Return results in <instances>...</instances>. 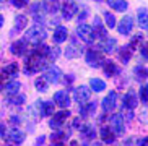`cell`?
Returning <instances> with one entry per match:
<instances>
[{
  "mask_svg": "<svg viewBox=\"0 0 148 146\" xmlns=\"http://www.w3.org/2000/svg\"><path fill=\"white\" fill-rule=\"evenodd\" d=\"M12 3H13L16 8H23V7L28 3V0H12Z\"/></svg>",
  "mask_w": 148,
  "mask_h": 146,
  "instance_id": "cell-37",
  "label": "cell"
},
{
  "mask_svg": "<svg viewBox=\"0 0 148 146\" xmlns=\"http://www.w3.org/2000/svg\"><path fill=\"white\" fill-rule=\"evenodd\" d=\"M90 85H91V88H93V91H103L106 88V83L104 81H101L99 78H93L91 81H90Z\"/></svg>",
  "mask_w": 148,
  "mask_h": 146,
  "instance_id": "cell-31",
  "label": "cell"
},
{
  "mask_svg": "<svg viewBox=\"0 0 148 146\" xmlns=\"http://www.w3.org/2000/svg\"><path fill=\"white\" fill-rule=\"evenodd\" d=\"M90 96H91V93H90V89H88L86 86H80V88H77L75 89V101H78V102H86L88 99H90Z\"/></svg>",
  "mask_w": 148,
  "mask_h": 146,
  "instance_id": "cell-11",
  "label": "cell"
},
{
  "mask_svg": "<svg viewBox=\"0 0 148 146\" xmlns=\"http://www.w3.org/2000/svg\"><path fill=\"white\" fill-rule=\"evenodd\" d=\"M134 75H135V78L138 80V81H145L147 80V76H148V70L145 68V67H135L134 68Z\"/></svg>",
  "mask_w": 148,
  "mask_h": 146,
  "instance_id": "cell-26",
  "label": "cell"
},
{
  "mask_svg": "<svg viewBox=\"0 0 148 146\" xmlns=\"http://www.w3.org/2000/svg\"><path fill=\"white\" fill-rule=\"evenodd\" d=\"M137 104H138L137 94H135L134 91H129V93L125 94V98H124V107L125 109H135Z\"/></svg>",
  "mask_w": 148,
  "mask_h": 146,
  "instance_id": "cell-15",
  "label": "cell"
},
{
  "mask_svg": "<svg viewBox=\"0 0 148 146\" xmlns=\"http://www.w3.org/2000/svg\"><path fill=\"white\" fill-rule=\"evenodd\" d=\"M132 28H134V20H132V16H124L119 21V33L121 34H129L132 31Z\"/></svg>",
  "mask_w": 148,
  "mask_h": 146,
  "instance_id": "cell-8",
  "label": "cell"
},
{
  "mask_svg": "<svg viewBox=\"0 0 148 146\" xmlns=\"http://www.w3.org/2000/svg\"><path fill=\"white\" fill-rule=\"evenodd\" d=\"M36 89L38 91H46L47 89V83H46V78H42V80H36Z\"/></svg>",
  "mask_w": 148,
  "mask_h": 146,
  "instance_id": "cell-33",
  "label": "cell"
},
{
  "mask_svg": "<svg viewBox=\"0 0 148 146\" xmlns=\"http://www.w3.org/2000/svg\"><path fill=\"white\" fill-rule=\"evenodd\" d=\"M56 146H62V145H60V143H57V145H56Z\"/></svg>",
  "mask_w": 148,
  "mask_h": 146,
  "instance_id": "cell-43",
  "label": "cell"
},
{
  "mask_svg": "<svg viewBox=\"0 0 148 146\" xmlns=\"http://www.w3.org/2000/svg\"><path fill=\"white\" fill-rule=\"evenodd\" d=\"M96 111V104L95 102H90L86 104V106H83V107H80V114H82L83 117H88V115H93Z\"/></svg>",
  "mask_w": 148,
  "mask_h": 146,
  "instance_id": "cell-27",
  "label": "cell"
},
{
  "mask_svg": "<svg viewBox=\"0 0 148 146\" xmlns=\"http://www.w3.org/2000/svg\"><path fill=\"white\" fill-rule=\"evenodd\" d=\"M16 73H18V65L16 63H10V65H7V67L2 70L0 80H12V78L16 76Z\"/></svg>",
  "mask_w": 148,
  "mask_h": 146,
  "instance_id": "cell-10",
  "label": "cell"
},
{
  "mask_svg": "<svg viewBox=\"0 0 148 146\" xmlns=\"http://www.w3.org/2000/svg\"><path fill=\"white\" fill-rule=\"evenodd\" d=\"M86 63L91 65L93 68H99L104 65V57L99 55L98 52H93V50H88L86 52Z\"/></svg>",
  "mask_w": 148,
  "mask_h": 146,
  "instance_id": "cell-5",
  "label": "cell"
},
{
  "mask_svg": "<svg viewBox=\"0 0 148 146\" xmlns=\"http://www.w3.org/2000/svg\"><path fill=\"white\" fill-rule=\"evenodd\" d=\"M3 132H5V127H3V125H2V123H0V135L3 133Z\"/></svg>",
  "mask_w": 148,
  "mask_h": 146,
  "instance_id": "cell-41",
  "label": "cell"
},
{
  "mask_svg": "<svg viewBox=\"0 0 148 146\" xmlns=\"http://www.w3.org/2000/svg\"><path fill=\"white\" fill-rule=\"evenodd\" d=\"M44 78H46V81H49V83H57L59 78H60V70L57 68V67H51V68L46 72Z\"/></svg>",
  "mask_w": 148,
  "mask_h": 146,
  "instance_id": "cell-16",
  "label": "cell"
},
{
  "mask_svg": "<svg viewBox=\"0 0 148 146\" xmlns=\"http://www.w3.org/2000/svg\"><path fill=\"white\" fill-rule=\"evenodd\" d=\"M26 25H28V18L25 16V15H16V16H15V31H16V33L23 31Z\"/></svg>",
  "mask_w": 148,
  "mask_h": 146,
  "instance_id": "cell-23",
  "label": "cell"
},
{
  "mask_svg": "<svg viewBox=\"0 0 148 146\" xmlns=\"http://www.w3.org/2000/svg\"><path fill=\"white\" fill-rule=\"evenodd\" d=\"M103 72H104V75L106 76H116L121 70H119V67L114 62H111V60H106L104 62V65H103Z\"/></svg>",
  "mask_w": 148,
  "mask_h": 146,
  "instance_id": "cell-14",
  "label": "cell"
},
{
  "mask_svg": "<svg viewBox=\"0 0 148 146\" xmlns=\"http://www.w3.org/2000/svg\"><path fill=\"white\" fill-rule=\"evenodd\" d=\"M140 98L143 102H148V85H143L140 88Z\"/></svg>",
  "mask_w": 148,
  "mask_h": 146,
  "instance_id": "cell-35",
  "label": "cell"
},
{
  "mask_svg": "<svg viewBox=\"0 0 148 146\" xmlns=\"http://www.w3.org/2000/svg\"><path fill=\"white\" fill-rule=\"evenodd\" d=\"M132 50H134V49H132L130 46H125V47L119 49V59H121L122 63H129L130 55H132Z\"/></svg>",
  "mask_w": 148,
  "mask_h": 146,
  "instance_id": "cell-20",
  "label": "cell"
},
{
  "mask_svg": "<svg viewBox=\"0 0 148 146\" xmlns=\"http://www.w3.org/2000/svg\"><path fill=\"white\" fill-rule=\"evenodd\" d=\"M73 127H80V119H75V122H73Z\"/></svg>",
  "mask_w": 148,
  "mask_h": 146,
  "instance_id": "cell-40",
  "label": "cell"
},
{
  "mask_svg": "<svg viewBox=\"0 0 148 146\" xmlns=\"http://www.w3.org/2000/svg\"><path fill=\"white\" fill-rule=\"evenodd\" d=\"M47 59H56V57L52 55V52H51V49L47 46L41 44V47L34 49L26 57V68H25V73L26 75H33V73L39 72L44 65H46Z\"/></svg>",
  "mask_w": 148,
  "mask_h": 146,
  "instance_id": "cell-1",
  "label": "cell"
},
{
  "mask_svg": "<svg viewBox=\"0 0 148 146\" xmlns=\"http://www.w3.org/2000/svg\"><path fill=\"white\" fill-rule=\"evenodd\" d=\"M5 89H7L8 94H16L20 91V81H10L8 85L5 86Z\"/></svg>",
  "mask_w": 148,
  "mask_h": 146,
  "instance_id": "cell-32",
  "label": "cell"
},
{
  "mask_svg": "<svg viewBox=\"0 0 148 146\" xmlns=\"http://www.w3.org/2000/svg\"><path fill=\"white\" fill-rule=\"evenodd\" d=\"M99 47L103 49L104 52H112V49L116 47V39H108V41H103V42L99 44Z\"/></svg>",
  "mask_w": 148,
  "mask_h": 146,
  "instance_id": "cell-29",
  "label": "cell"
},
{
  "mask_svg": "<svg viewBox=\"0 0 148 146\" xmlns=\"http://www.w3.org/2000/svg\"><path fill=\"white\" fill-rule=\"evenodd\" d=\"M67 36H69V31H67V28H64V26H59V28L54 31V42H56V44L64 42V41L67 39Z\"/></svg>",
  "mask_w": 148,
  "mask_h": 146,
  "instance_id": "cell-18",
  "label": "cell"
},
{
  "mask_svg": "<svg viewBox=\"0 0 148 146\" xmlns=\"http://www.w3.org/2000/svg\"><path fill=\"white\" fill-rule=\"evenodd\" d=\"M10 50H12V54H15V55H23V54L26 52V42H25L23 39H20V41H15V42L12 44Z\"/></svg>",
  "mask_w": 148,
  "mask_h": 146,
  "instance_id": "cell-17",
  "label": "cell"
},
{
  "mask_svg": "<svg viewBox=\"0 0 148 146\" xmlns=\"http://www.w3.org/2000/svg\"><path fill=\"white\" fill-rule=\"evenodd\" d=\"M46 38H47V33H46L42 28H39V26H34V28L28 29L26 34H25V39L31 44H39L41 41H44Z\"/></svg>",
  "mask_w": 148,
  "mask_h": 146,
  "instance_id": "cell-2",
  "label": "cell"
},
{
  "mask_svg": "<svg viewBox=\"0 0 148 146\" xmlns=\"http://www.w3.org/2000/svg\"><path fill=\"white\" fill-rule=\"evenodd\" d=\"M70 117V112L69 111H62V112H57V114H54L52 119H51V122H49V125L52 127V128H57V127H60L64 122L67 120Z\"/></svg>",
  "mask_w": 148,
  "mask_h": 146,
  "instance_id": "cell-7",
  "label": "cell"
},
{
  "mask_svg": "<svg viewBox=\"0 0 148 146\" xmlns=\"http://www.w3.org/2000/svg\"><path fill=\"white\" fill-rule=\"evenodd\" d=\"M54 112V102L52 101H46V102L41 104V115L47 117V115H52Z\"/></svg>",
  "mask_w": 148,
  "mask_h": 146,
  "instance_id": "cell-25",
  "label": "cell"
},
{
  "mask_svg": "<svg viewBox=\"0 0 148 146\" xmlns=\"http://www.w3.org/2000/svg\"><path fill=\"white\" fill-rule=\"evenodd\" d=\"M111 125H112V130L116 135H122L124 133V120H122V115L116 114V115L111 117Z\"/></svg>",
  "mask_w": 148,
  "mask_h": 146,
  "instance_id": "cell-9",
  "label": "cell"
},
{
  "mask_svg": "<svg viewBox=\"0 0 148 146\" xmlns=\"http://www.w3.org/2000/svg\"><path fill=\"white\" fill-rule=\"evenodd\" d=\"M142 57H143L145 60H148V42H145L143 47H142Z\"/></svg>",
  "mask_w": 148,
  "mask_h": 146,
  "instance_id": "cell-38",
  "label": "cell"
},
{
  "mask_svg": "<svg viewBox=\"0 0 148 146\" xmlns=\"http://www.w3.org/2000/svg\"><path fill=\"white\" fill-rule=\"evenodd\" d=\"M138 26L142 29H147L148 31V12L143 8L138 10Z\"/></svg>",
  "mask_w": 148,
  "mask_h": 146,
  "instance_id": "cell-24",
  "label": "cell"
},
{
  "mask_svg": "<svg viewBox=\"0 0 148 146\" xmlns=\"http://www.w3.org/2000/svg\"><path fill=\"white\" fill-rule=\"evenodd\" d=\"M77 33H78V36L85 41V42H93L95 38H96L93 26H88V25H80L78 29H77Z\"/></svg>",
  "mask_w": 148,
  "mask_h": 146,
  "instance_id": "cell-3",
  "label": "cell"
},
{
  "mask_svg": "<svg viewBox=\"0 0 148 146\" xmlns=\"http://www.w3.org/2000/svg\"><path fill=\"white\" fill-rule=\"evenodd\" d=\"M104 20H106V23H108L109 28H114V26H116V18H114L112 13H106V15H104Z\"/></svg>",
  "mask_w": 148,
  "mask_h": 146,
  "instance_id": "cell-34",
  "label": "cell"
},
{
  "mask_svg": "<svg viewBox=\"0 0 148 146\" xmlns=\"http://www.w3.org/2000/svg\"><path fill=\"white\" fill-rule=\"evenodd\" d=\"M77 12H78V7H77V3H75V2L67 0V2H64V3H62V15H64V18H65V20L73 18V15Z\"/></svg>",
  "mask_w": 148,
  "mask_h": 146,
  "instance_id": "cell-6",
  "label": "cell"
},
{
  "mask_svg": "<svg viewBox=\"0 0 148 146\" xmlns=\"http://www.w3.org/2000/svg\"><path fill=\"white\" fill-rule=\"evenodd\" d=\"M138 145H140V146H148V136H147V138H143V140H140Z\"/></svg>",
  "mask_w": 148,
  "mask_h": 146,
  "instance_id": "cell-39",
  "label": "cell"
},
{
  "mask_svg": "<svg viewBox=\"0 0 148 146\" xmlns=\"http://www.w3.org/2000/svg\"><path fill=\"white\" fill-rule=\"evenodd\" d=\"M54 101H56V104L59 107H69V104H70V98L65 91H57L54 94Z\"/></svg>",
  "mask_w": 148,
  "mask_h": 146,
  "instance_id": "cell-13",
  "label": "cell"
},
{
  "mask_svg": "<svg viewBox=\"0 0 148 146\" xmlns=\"http://www.w3.org/2000/svg\"><path fill=\"white\" fill-rule=\"evenodd\" d=\"M116 101H117V94H116L114 91H111V93L103 99V109H104L106 112L112 111V109L116 107Z\"/></svg>",
  "mask_w": 148,
  "mask_h": 146,
  "instance_id": "cell-12",
  "label": "cell"
},
{
  "mask_svg": "<svg viewBox=\"0 0 148 146\" xmlns=\"http://www.w3.org/2000/svg\"><path fill=\"white\" fill-rule=\"evenodd\" d=\"M10 102H13V104H23V102H25V96H13V98H10Z\"/></svg>",
  "mask_w": 148,
  "mask_h": 146,
  "instance_id": "cell-36",
  "label": "cell"
},
{
  "mask_svg": "<svg viewBox=\"0 0 148 146\" xmlns=\"http://www.w3.org/2000/svg\"><path fill=\"white\" fill-rule=\"evenodd\" d=\"M0 86H2V83H0Z\"/></svg>",
  "mask_w": 148,
  "mask_h": 146,
  "instance_id": "cell-45",
  "label": "cell"
},
{
  "mask_svg": "<svg viewBox=\"0 0 148 146\" xmlns=\"http://www.w3.org/2000/svg\"><path fill=\"white\" fill-rule=\"evenodd\" d=\"M0 2H2V0H0ZM0 5H2V3H0Z\"/></svg>",
  "mask_w": 148,
  "mask_h": 146,
  "instance_id": "cell-44",
  "label": "cell"
},
{
  "mask_svg": "<svg viewBox=\"0 0 148 146\" xmlns=\"http://www.w3.org/2000/svg\"><path fill=\"white\" fill-rule=\"evenodd\" d=\"M25 141V133L21 130H12L10 133H7V145L8 146H18Z\"/></svg>",
  "mask_w": 148,
  "mask_h": 146,
  "instance_id": "cell-4",
  "label": "cell"
},
{
  "mask_svg": "<svg viewBox=\"0 0 148 146\" xmlns=\"http://www.w3.org/2000/svg\"><path fill=\"white\" fill-rule=\"evenodd\" d=\"M93 29H95V34L96 36H99L101 39H104L106 38V29H104V26H103V23H101V18L99 16H96L95 20H93Z\"/></svg>",
  "mask_w": 148,
  "mask_h": 146,
  "instance_id": "cell-19",
  "label": "cell"
},
{
  "mask_svg": "<svg viewBox=\"0 0 148 146\" xmlns=\"http://www.w3.org/2000/svg\"><path fill=\"white\" fill-rule=\"evenodd\" d=\"M108 5L111 8L117 10V12H125L127 7H129L125 0H108Z\"/></svg>",
  "mask_w": 148,
  "mask_h": 146,
  "instance_id": "cell-21",
  "label": "cell"
},
{
  "mask_svg": "<svg viewBox=\"0 0 148 146\" xmlns=\"http://www.w3.org/2000/svg\"><path fill=\"white\" fill-rule=\"evenodd\" d=\"M82 133H83V136L90 138V140H93V138L96 136L95 128H93V125H90V123H86V125H83L82 127Z\"/></svg>",
  "mask_w": 148,
  "mask_h": 146,
  "instance_id": "cell-28",
  "label": "cell"
},
{
  "mask_svg": "<svg viewBox=\"0 0 148 146\" xmlns=\"http://www.w3.org/2000/svg\"><path fill=\"white\" fill-rule=\"evenodd\" d=\"M69 135L70 133H67V132H54V133L51 135V140H52L54 143H60V141H64V140H67Z\"/></svg>",
  "mask_w": 148,
  "mask_h": 146,
  "instance_id": "cell-30",
  "label": "cell"
},
{
  "mask_svg": "<svg viewBox=\"0 0 148 146\" xmlns=\"http://www.w3.org/2000/svg\"><path fill=\"white\" fill-rule=\"evenodd\" d=\"M3 25V18H2V15H0V26Z\"/></svg>",
  "mask_w": 148,
  "mask_h": 146,
  "instance_id": "cell-42",
  "label": "cell"
},
{
  "mask_svg": "<svg viewBox=\"0 0 148 146\" xmlns=\"http://www.w3.org/2000/svg\"><path fill=\"white\" fill-rule=\"evenodd\" d=\"M99 133H101L103 141H106V143H114V140H116V133H112V130L108 128V127H103Z\"/></svg>",
  "mask_w": 148,
  "mask_h": 146,
  "instance_id": "cell-22",
  "label": "cell"
}]
</instances>
